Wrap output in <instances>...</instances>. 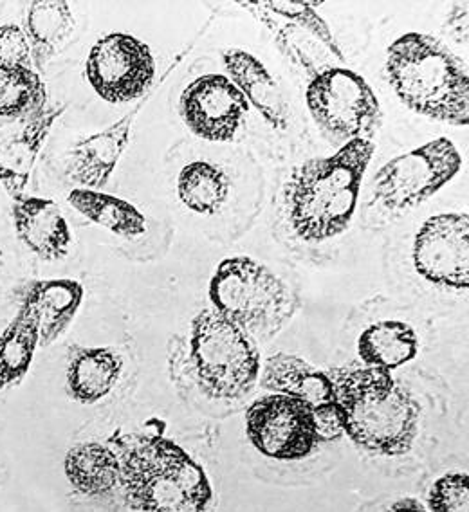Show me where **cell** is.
Wrapping results in <instances>:
<instances>
[{"instance_id": "obj_1", "label": "cell", "mask_w": 469, "mask_h": 512, "mask_svg": "<svg viewBox=\"0 0 469 512\" xmlns=\"http://www.w3.org/2000/svg\"><path fill=\"white\" fill-rule=\"evenodd\" d=\"M374 152V141L354 139L334 156L296 166L282 192L286 219L296 237L320 244L349 229Z\"/></svg>"}, {"instance_id": "obj_2", "label": "cell", "mask_w": 469, "mask_h": 512, "mask_svg": "<svg viewBox=\"0 0 469 512\" xmlns=\"http://www.w3.org/2000/svg\"><path fill=\"white\" fill-rule=\"evenodd\" d=\"M334 403L352 442L379 457H401L414 446L421 406L387 370L345 366L327 370Z\"/></svg>"}, {"instance_id": "obj_3", "label": "cell", "mask_w": 469, "mask_h": 512, "mask_svg": "<svg viewBox=\"0 0 469 512\" xmlns=\"http://www.w3.org/2000/svg\"><path fill=\"white\" fill-rule=\"evenodd\" d=\"M120 487L138 512H206L213 491L203 466L177 442L161 435L118 433Z\"/></svg>"}, {"instance_id": "obj_4", "label": "cell", "mask_w": 469, "mask_h": 512, "mask_svg": "<svg viewBox=\"0 0 469 512\" xmlns=\"http://www.w3.org/2000/svg\"><path fill=\"white\" fill-rule=\"evenodd\" d=\"M388 82L406 107L426 118L466 127L469 78L466 64L439 38L406 33L387 51Z\"/></svg>"}, {"instance_id": "obj_5", "label": "cell", "mask_w": 469, "mask_h": 512, "mask_svg": "<svg viewBox=\"0 0 469 512\" xmlns=\"http://www.w3.org/2000/svg\"><path fill=\"white\" fill-rule=\"evenodd\" d=\"M208 293L215 311L260 338H271L300 307L282 278L248 256L222 260Z\"/></svg>"}, {"instance_id": "obj_6", "label": "cell", "mask_w": 469, "mask_h": 512, "mask_svg": "<svg viewBox=\"0 0 469 512\" xmlns=\"http://www.w3.org/2000/svg\"><path fill=\"white\" fill-rule=\"evenodd\" d=\"M192 365L199 388L215 401L248 395L260 375V356L253 338L215 309H204L192 321Z\"/></svg>"}, {"instance_id": "obj_7", "label": "cell", "mask_w": 469, "mask_h": 512, "mask_svg": "<svg viewBox=\"0 0 469 512\" xmlns=\"http://www.w3.org/2000/svg\"><path fill=\"white\" fill-rule=\"evenodd\" d=\"M305 100L323 132L345 145L354 139H368L381 123L376 92L361 74L347 67H327L316 74Z\"/></svg>"}, {"instance_id": "obj_8", "label": "cell", "mask_w": 469, "mask_h": 512, "mask_svg": "<svg viewBox=\"0 0 469 512\" xmlns=\"http://www.w3.org/2000/svg\"><path fill=\"white\" fill-rule=\"evenodd\" d=\"M460 166L459 150L450 139H433L381 166L374 197L385 210H410L432 199L459 174Z\"/></svg>"}, {"instance_id": "obj_9", "label": "cell", "mask_w": 469, "mask_h": 512, "mask_svg": "<svg viewBox=\"0 0 469 512\" xmlns=\"http://www.w3.org/2000/svg\"><path fill=\"white\" fill-rule=\"evenodd\" d=\"M246 433L257 451L275 460H302L318 444L313 406L291 395H266L251 404Z\"/></svg>"}, {"instance_id": "obj_10", "label": "cell", "mask_w": 469, "mask_h": 512, "mask_svg": "<svg viewBox=\"0 0 469 512\" xmlns=\"http://www.w3.org/2000/svg\"><path fill=\"white\" fill-rule=\"evenodd\" d=\"M85 74L102 100L129 103L141 98L154 82L156 62L139 38L112 33L92 46Z\"/></svg>"}, {"instance_id": "obj_11", "label": "cell", "mask_w": 469, "mask_h": 512, "mask_svg": "<svg viewBox=\"0 0 469 512\" xmlns=\"http://www.w3.org/2000/svg\"><path fill=\"white\" fill-rule=\"evenodd\" d=\"M414 267L426 282L446 289L469 287V219L441 213L424 222L414 242Z\"/></svg>"}, {"instance_id": "obj_12", "label": "cell", "mask_w": 469, "mask_h": 512, "mask_svg": "<svg viewBox=\"0 0 469 512\" xmlns=\"http://www.w3.org/2000/svg\"><path fill=\"white\" fill-rule=\"evenodd\" d=\"M249 105L224 74H204L190 83L179 100L186 127L206 141L226 143L237 136Z\"/></svg>"}, {"instance_id": "obj_13", "label": "cell", "mask_w": 469, "mask_h": 512, "mask_svg": "<svg viewBox=\"0 0 469 512\" xmlns=\"http://www.w3.org/2000/svg\"><path fill=\"white\" fill-rule=\"evenodd\" d=\"M141 105L91 138L82 139L67 154V177L85 190L100 192L109 183L125 148L129 145L132 123Z\"/></svg>"}, {"instance_id": "obj_14", "label": "cell", "mask_w": 469, "mask_h": 512, "mask_svg": "<svg viewBox=\"0 0 469 512\" xmlns=\"http://www.w3.org/2000/svg\"><path fill=\"white\" fill-rule=\"evenodd\" d=\"M17 237L38 258L55 262L69 253L73 235L60 208L51 199L22 195L11 208Z\"/></svg>"}, {"instance_id": "obj_15", "label": "cell", "mask_w": 469, "mask_h": 512, "mask_svg": "<svg viewBox=\"0 0 469 512\" xmlns=\"http://www.w3.org/2000/svg\"><path fill=\"white\" fill-rule=\"evenodd\" d=\"M224 67L230 82L251 103L267 125L275 130H286L289 125V109L284 92L266 65L244 49H228L222 53Z\"/></svg>"}, {"instance_id": "obj_16", "label": "cell", "mask_w": 469, "mask_h": 512, "mask_svg": "<svg viewBox=\"0 0 469 512\" xmlns=\"http://www.w3.org/2000/svg\"><path fill=\"white\" fill-rule=\"evenodd\" d=\"M64 112V105L46 107L37 116L29 118L28 125L17 136L0 143V184L13 201L26 192L38 154L56 119Z\"/></svg>"}, {"instance_id": "obj_17", "label": "cell", "mask_w": 469, "mask_h": 512, "mask_svg": "<svg viewBox=\"0 0 469 512\" xmlns=\"http://www.w3.org/2000/svg\"><path fill=\"white\" fill-rule=\"evenodd\" d=\"M83 293V285L76 280H35L26 287L22 307L35 314L42 347L55 343L71 325Z\"/></svg>"}, {"instance_id": "obj_18", "label": "cell", "mask_w": 469, "mask_h": 512, "mask_svg": "<svg viewBox=\"0 0 469 512\" xmlns=\"http://www.w3.org/2000/svg\"><path fill=\"white\" fill-rule=\"evenodd\" d=\"M123 359L112 348L74 347L67 363V394L80 404H94L120 381Z\"/></svg>"}, {"instance_id": "obj_19", "label": "cell", "mask_w": 469, "mask_h": 512, "mask_svg": "<svg viewBox=\"0 0 469 512\" xmlns=\"http://www.w3.org/2000/svg\"><path fill=\"white\" fill-rule=\"evenodd\" d=\"M260 384L273 394L298 397L311 406L334 401L332 383L327 370H320L302 357L291 354H276L269 357L262 370Z\"/></svg>"}, {"instance_id": "obj_20", "label": "cell", "mask_w": 469, "mask_h": 512, "mask_svg": "<svg viewBox=\"0 0 469 512\" xmlns=\"http://www.w3.org/2000/svg\"><path fill=\"white\" fill-rule=\"evenodd\" d=\"M65 476L78 493L105 496L120 487V458L102 442H82L67 451Z\"/></svg>"}, {"instance_id": "obj_21", "label": "cell", "mask_w": 469, "mask_h": 512, "mask_svg": "<svg viewBox=\"0 0 469 512\" xmlns=\"http://www.w3.org/2000/svg\"><path fill=\"white\" fill-rule=\"evenodd\" d=\"M358 354L370 368L392 372L414 361L419 354V338L405 321H379L361 332Z\"/></svg>"}, {"instance_id": "obj_22", "label": "cell", "mask_w": 469, "mask_h": 512, "mask_svg": "<svg viewBox=\"0 0 469 512\" xmlns=\"http://www.w3.org/2000/svg\"><path fill=\"white\" fill-rule=\"evenodd\" d=\"M73 31V10L67 2H33L26 17V37L31 46L33 65L42 71Z\"/></svg>"}, {"instance_id": "obj_23", "label": "cell", "mask_w": 469, "mask_h": 512, "mask_svg": "<svg viewBox=\"0 0 469 512\" xmlns=\"http://www.w3.org/2000/svg\"><path fill=\"white\" fill-rule=\"evenodd\" d=\"M67 202L83 217L121 237H138L147 231L145 215L134 204L109 193L74 188Z\"/></svg>"}, {"instance_id": "obj_24", "label": "cell", "mask_w": 469, "mask_h": 512, "mask_svg": "<svg viewBox=\"0 0 469 512\" xmlns=\"http://www.w3.org/2000/svg\"><path fill=\"white\" fill-rule=\"evenodd\" d=\"M230 179L221 166L194 161L184 166L177 179L179 201L197 215H215L230 197Z\"/></svg>"}, {"instance_id": "obj_25", "label": "cell", "mask_w": 469, "mask_h": 512, "mask_svg": "<svg viewBox=\"0 0 469 512\" xmlns=\"http://www.w3.org/2000/svg\"><path fill=\"white\" fill-rule=\"evenodd\" d=\"M40 345L35 314L20 305L10 327L0 336V390L17 384L28 374L35 350Z\"/></svg>"}, {"instance_id": "obj_26", "label": "cell", "mask_w": 469, "mask_h": 512, "mask_svg": "<svg viewBox=\"0 0 469 512\" xmlns=\"http://www.w3.org/2000/svg\"><path fill=\"white\" fill-rule=\"evenodd\" d=\"M46 107V83L33 69L0 65V118H33Z\"/></svg>"}, {"instance_id": "obj_27", "label": "cell", "mask_w": 469, "mask_h": 512, "mask_svg": "<svg viewBox=\"0 0 469 512\" xmlns=\"http://www.w3.org/2000/svg\"><path fill=\"white\" fill-rule=\"evenodd\" d=\"M260 6L267 8L271 13H275L282 19L295 22L298 28L309 31L313 37L318 38L323 46L331 51L332 55L343 60L340 46L334 40L329 24L320 17L318 11L314 10L316 4H313V2H280V0H276V2H262Z\"/></svg>"}, {"instance_id": "obj_28", "label": "cell", "mask_w": 469, "mask_h": 512, "mask_svg": "<svg viewBox=\"0 0 469 512\" xmlns=\"http://www.w3.org/2000/svg\"><path fill=\"white\" fill-rule=\"evenodd\" d=\"M432 512H469V476L448 473L441 476L430 491Z\"/></svg>"}, {"instance_id": "obj_29", "label": "cell", "mask_w": 469, "mask_h": 512, "mask_svg": "<svg viewBox=\"0 0 469 512\" xmlns=\"http://www.w3.org/2000/svg\"><path fill=\"white\" fill-rule=\"evenodd\" d=\"M0 65L33 69V56L26 31L17 24L0 26Z\"/></svg>"}, {"instance_id": "obj_30", "label": "cell", "mask_w": 469, "mask_h": 512, "mask_svg": "<svg viewBox=\"0 0 469 512\" xmlns=\"http://www.w3.org/2000/svg\"><path fill=\"white\" fill-rule=\"evenodd\" d=\"M313 417L318 442H332V440L340 439L341 435L345 433V424H343L340 408L334 401L313 406Z\"/></svg>"}, {"instance_id": "obj_31", "label": "cell", "mask_w": 469, "mask_h": 512, "mask_svg": "<svg viewBox=\"0 0 469 512\" xmlns=\"http://www.w3.org/2000/svg\"><path fill=\"white\" fill-rule=\"evenodd\" d=\"M448 31L453 33L457 42H468V4H459L448 17Z\"/></svg>"}, {"instance_id": "obj_32", "label": "cell", "mask_w": 469, "mask_h": 512, "mask_svg": "<svg viewBox=\"0 0 469 512\" xmlns=\"http://www.w3.org/2000/svg\"><path fill=\"white\" fill-rule=\"evenodd\" d=\"M388 512H428L423 503L415 498H401L396 503H392V507Z\"/></svg>"}]
</instances>
